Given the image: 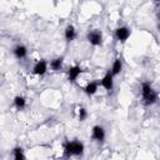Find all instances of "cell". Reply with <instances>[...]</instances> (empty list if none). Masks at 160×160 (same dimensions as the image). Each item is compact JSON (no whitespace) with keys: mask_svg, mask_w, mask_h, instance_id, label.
<instances>
[{"mask_svg":"<svg viewBox=\"0 0 160 160\" xmlns=\"http://www.w3.org/2000/svg\"><path fill=\"white\" fill-rule=\"evenodd\" d=\"M98 89H99V82H96V81H90V82H88L86 86L84 88V91H85L86 95L92 96L94 94H96Z\"/></svg>","mask_w":160,"mask_h":160,"instance_id":"cell-12","label":"cell"},{"mask_svg":"<svg viewBox=\"0 0 160 160\" xmlns=\"http://www.w3.org/2000/svg\"><path fill=\"white\" fill-rule=\"evenodd\" d=\"M155 4H160V0H152Z\"/></svg>","mask_w":160,"mask_h":160,"instance_id":"cell-18","label":"cell"},{"mask_svg":"<svg viewBox=\"0 0 160 160\" xmlns=\"http://www.w3.org/2000/svg\"><path fill=\"white\" fill-rule=\"evenodd\" d=\"M131 35V30L128 26H119L115 30V39L120 42H125Z\"/></svg>","mask_w":160,"mask_h":160,"instance_id":"cell-5","label":"cell"},{"mask_svg":"<svg viewBox=\"0 0 160 160\" xmlns=\"http://www.w3.org/2000/svg\"><path fill=\"white\" fill-rule=\"evenodd\" d=\"M11 156H12V159H15V160H22V159H25V154H24L22 148H20V146L14 148L12 151H11Z\"/></svg>","mask_w":160,"mask_h":160,"instance_id":"cell-15","label":"cell"},{"mask_svg":"<svg viewBox=\"0 0 160 160\" xmlns=\"http://www.w3.org/2000/svg\"><path fill=\"white\" fill-rule=\"evenodd\" d=\"M156 28H158V31H160V9L156 14Z\"/></svg>","mask_w":160,"mask_h":160,"instance_id":"cell-17","label":"cell"},{"mask_svg":"<svg viewBox=\"0 0 160 160\" xmlns=\"http://www.w3.org/2000/svg\"><path fill=\"white\" fill-rule=\"evenodd\" d=\"M91 139L94 141H98V142H104L105 140V130L102 126L100 125H95L92 126V130H91Z\"/></svg>","mask_w":160,"mask_h":160,"instance_id":"cell-6","label":"cell"},{"mask_svg":"<svg viewBox=\"0 0 160 160\" xmlns=\"http://www.w3.org/2000/svg\"><path fill=\"white\" fill-rule=\"evenodd\" d=\"M140 94H141V102L145 106H151L158 101V94L149 81H144L141 84Z\"/></svg>","mask_w":160,"mask_h":160,"instance_id":"cell-1","label":"cell"},{"mask_svg":"<svg viewBox=\"0 0 160 160\" xmlns=\"http://www.w3.org/2000/svg\"><path fill=\"white\" fill-rule=\"evenodd\" d=\"M100 85L106 91H109V92L112 91V89H114V75H112V72L110 70L102 76V79L100 80Z\"/></svg>","mask_w":160,"mask_h":160,"instance_id":"cell-4","label":"cell"},{"mask_svg":"<svg viewBox=\"0 0 160 160\" xmlns=\"http://www.w3.org/2000/svg\"><path fill=\"white\" fill-rule=\"evenodd\" d=\"M12 54H14V56H15L16 59L21 60V59L26 58V55H28V49H26L25 45L19 44V45L14 46V49H12Z\"/></svg>","mask_w":160,"mask_h":160,"instance_id":"cell-9","label":"cell"},{"mask_svg":"<svg viewBox=\"0 0 160 160\" xmlns=\"http://www.w3.org/2000/svg\"><path fill=\"white\" fill-rule=\"evenodd\" d=\"M81 72H82V69L79 65L70 66L69 70H68V80L70 82H75L78 80V78L81 75Z\"/></svg>","mask_w":160,"mask_h":160,"instance_id":"cell-8","label":"cell"},{"mask_svg":"<svg viewBox=\"0 0 160 160\" xmlns=\"http://www.w3.org/2000/svg\"><path fill=\"white\" fill-rule=\"evenodd\" d=\"M86 40L92 46H99L102 44V32L100 30H90L86 34Z\"/></svg>","mask_w":160,"mask_h":160,"instance_id":"cell-3","label":"cell"},{"mask_svg":"<svg viewBox=\"0 0 160 160\" xmlns=\"http://www.w3.org/2000/svg\"><path fill=\"white\" fill-rule=\"evenodd\" d=\"M121 70H122V61H121V59H120V58H118V59H115V60H114V62H112V66H111L110 71H111V72H112V75L115 76V75L120 74V72H121Z\"/></svg>","mask_w":160,"mask_h":160,"instance_id":"cell-14","label":"cell"},{"mask_svg":"<svg viewBox=\"0 0 160 160\" xmlns=\"http://www.w3.org/2000/svg\"><path fill=\"white\" fill-rule=\"evenodd\" d=\"M14 106L16 108V110H24L25 106H26V99L21 95H18L14 98V101H12Z\"/></svg>","mask_w":160,"mask_h":160,"instance_id":"cell-13","label":"cell"},{"mask_svg":"<svg viewBox=\"0 0 160 160\" xmlns=\"http://www.w3.org/2000/svg\"><path fill=\"white\" fill-rule=\"evenodd\" d=\"M86 118H88V111H86V109L82 108V106H80V108L78 109V119H79L80 121H84Z\"/></svg>","mask_w":160,"mask_h":160,"instance_id":"cell-16","label":"cell"},{"mask_svg":"<svg viewBox=\"0 0 160 160\" xmlns=\"http://www.w3.org/2000/svg\"><path fill=\"white\" fill-rule=\"evenodd\" d=\"M46 71H48V62H46L44 59L39 60V61L35 62V65L32 66V72H34L35 75L42 76V75L46 74Z\"/></svg>","mask_w":160,"mask_h":160,"instance_id":"cell-7","label":"cell"},{"mask_svg":"<svg viewBox=\"0 0 160 160\" xmlns=\"http://www.w3.org/2000/svg\"><path fill=\"white\" fill-rule=\"evenodd\" d=\"M64 36H65V40L69 41V42L72 41V40H75V38H76V30H75V28L72 25H68L65 28Z\"/></svg>","mask_w":160,"mask_h":160,"instance_id":"cell-10","label":"cell"},{"mask_svg":"<svg viewBox=\"0 0 160 160\" xmlns=\"http://www.w3.org/2000/svg\"><path fill=\"white\" fill-rule=\"evenodd\" d=\"M64 156L71 158V156H81L84 154V144L79 140H71L64 142Z\"/></svg>","mask_w":160,"mask_h":160,"instance_id":"cell-2","label":"cell"},{"mask_svg":"<svg viewBox=\"0 0 160 160\" xmlns=\"http://www.w3.org/2000/svg\"><path fill=\"white\" fill-rule=\"evenodd\" d=\"M62 65H64V58L62 56L55 58L50 61V69L52 71H60L62 69Z\"/></svg>","mask_w":160,"mask_h":160,"instance_id":"cell-11","label":"cell"}]
</instances>
